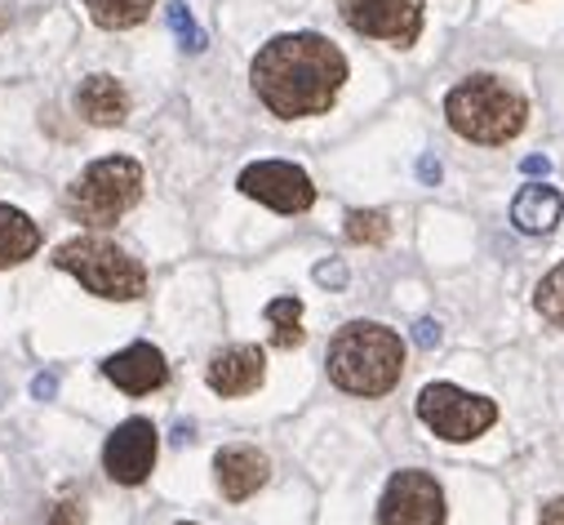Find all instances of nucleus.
I'll list each match as a JSON object with an SVG mask.
<instances>
[{
    "mask_svg": "<svg viewBox=\"0 0 564 525\" xmlns=\"http://www.w3.org/2000/svg\"><path fill=\"white\" fill-rule=\"evenodd\" d=\"M249 81H253L258 103L280 120L321 116L334 107L347 81V58L321 32H290L258 50Z\"/></svg>",
    "mask_w": 564,
    "mask_h": 525,
    "instance_id": "f257e3e1",
    "label": "nucleus"
},
{
    "mask_svg": "<svg viewBox=\"0 0 564 525\" xmlns=\"http://www.w3.org/2000/svg\"><path fill=\"white\" fill-rule=\"evenodd\" d=\"M329 378L351 397H387L404 374V343L378 321H351L329 343Z\"/></svg>",
    "mask_w": 564,
    "mask_h": 525,
    "instance_id": "f03ea898",
    "label": "nucleus"
},
{
    "mask_svg": "<svg viewBox=\"0 0 564 525\" xmlns=\"http://www.w3.org/2000/svg\"><path fill=\"white\" fill-rule=\"evenodd\" d=\"M445 116H449V125L458 129L463 139L485 143V148H498V143H511L520 129H524L529 107L498 76H467L463 85L449 89Z\"/></svg>",
    "mask_w": 564,
    "mask_h": 525,
    "instance_id": "7ed1b4c3",
    "label": "nucleus"
},
{
    "mask_svg": "<svg viewBox=\"0 0 564 525\" xmlns=\"http://www.w3.org/2000/svg\"><path fill=\"white\" fill-rule=\"evenodd\" d=\"M54 268L58 272H72L89 294L111 299V303L143 299V290H148L143 262L129 258L120 245H111L102 236H76L67 245H58L54 249Z\"/></svg>",
    "mask_w": 564,
    "mask_h": 525,
    "instance_id": "20e7f679",
    "label": "nucleus"
},
{
    "mask_svg": "<svg viewBox=\"0 0 564 525\" xmlns=\"http://www.w3.org/2000/svg\"><path fill=\"white\" fill-rule=\"evenodd\" d=\"M138 201H143V165L129 157H102L67 188V214L89 227H111Z\"/></svg>",
    "mask_w": 564,
    "mask_h": 525,
    "instance_id": "39448f33",
    "label": "nucleus"
},
{
    "mask_svg": "<svg viewBox=\"0 0 564 525\" xmlns=\"http://www.w3.org/2000/svg\"><path fill=\"white\" fill-rule=\"evenodd\" d=\"M417 419L427 424L441 441H476L498 424V406L485 397L454 387V383H432L417 397Z\"/></svg>",
    "mask_w": 564,
    "mask_h": 525,
    "instance_id": "423d86ee",
    "label": "nucleus"
},
{
    "mask_svg": "<svg viewBox=\"0 0 564 525\" xmlns=\"http://www.w3.org/2000/svg\"><path fill=\"white\" fill-rule=\"evenodd\" d=\"M378 525H445V490L427 472H395L382 490Z\"/></svg>",
    "mask_w": 564,
    "mask_h": 525,
    "instance_id": "0eeeda50",
    "label": "nucleus"
},
{
    "mask_svg": "<svg viewBox=\"0 0 564 525\" xmlns=\"http://www.w3.org/2000/svg\"><path fill=\"white\" fill-rule=\"evenodd\" d=\"M240 192L275 214H307L316 205V188L307 179V170L290 165V161H258L240 174Z\"/></svg>",
    "mask_w": 564,
    "mask_h": 525,
    "instance_id": "6e6552de",
    "label": "nucleus"
},
{
    "mask_svg": "<svg viewBox=\"0 0 564 525\" xmlns=\"http://www.w3.org/2000/svg\"><path fill=\"white\" fill-rule=\"evenodd\" d=\"M343 19L360 36L413 45L422 32V0H343Z\"/></svg>",
    "mask_w": 564,
    "mask_h": 525,
    "instance_id": "1a4fd4ad",
    "label": "nucleus"
},
{
    "mask_svg": "<svg viewBox=\"0 0 564 525\" xmlns=\"http://www.w3.org/2000/svg\"><path fill=\"white\" fill-rule=\"evenodd\" d=\"M156 450H161V437L148 419H129L120 424L107 446H102V468L116 485H143L156 468Z\"/></svg>",
    "mask_w": 564,
    "mask_h": 525,
    "instance_id": "9d476101",
    "label": "nucleus"
},
{
    "mask_svg": "<svg viewBox=\"0 0 564 525\" xmlns=\"http://www.w3.org/2000/svg\"><path fill=\"white\" fill-rule=\"evenodd\" d=\"M102 374H107L120 392H129V397H143V392L165 387L170 365H165V352H161V347H152V343H129L124 352H116V356L102 361Z\"/></svg>",
    "mask_w": 564,
    "mask_h": 525,
    "instance_id": "9b49d317",
    "label": "nucleus"
},
{
    "mask_svg": "<svg viewBox=\"0 0 564 525\" xmlns=\"http://www.w3.org/2000/svg\"><path fill=\"white\" fill-rule=\"evenodd\" d=\"M267 374V356L262 347H227L205 365V378L218 397H249Z\"/></svg>",
    "mask_w": 564,
    "mask_h": 525,
    "instance_id": "f8f14e48",
    "label": "nucleus"
},
{
    "mask_svg": "<svg viewBox=\"0 0 564 525\" xmlns=\"http://www.w3.org/2000/svg\"><path fill=\"white\" fill-rule=\"evenodd\" d=\"M214 472H218L223 499L240 503V499H249V494H258V490L267 485L271 463H267V454H258L253 446H231V450H223V454L214 459Z\"/></svg>",
    "mask_w": 564,
    "mask_h": 525,
    "instance_id": "ddd939ff",
    "label": "nucleus"
},
{
    "mask_svg": "<svg viewBox=\"0 0 564 525\" xmlns=\"http://www.w3.org/2000/svg\"><path fill=\"white\" fill-rule=\"evenodd\" d=\"M76 111L89 120V125H124L129 116V94L116 76H85L76 85Z\"/></svg>",
    "mask_w": 564,
    "mask_h": 525,
    "instance_id": "4468645a",
    "label": "nucleus"
},
{
    "mask_svg": "<svg viewBox=\"0 0 564 525\" xmlns=\"http://www.w3.org/2000/svg\"><path fill=\"white\" fill-rule=\"evenodd\" d=\"M560 214H564V196H560L555 188H546V183H529V188H520V196L511 201V223H516L520 232H529V236L551 232V227L560 223Z\"/></svg>",
    "mask_w": 564,
    "mask_h": 525,
    "instance_id": "2eb2a0df",
    "label": "nucleus"
},
{
    "mask_svg": "<svg viewBox=\"0 0 564 525\" xmlns=\"http://www.w3.org/2000/svg\"><path fill=\"white\" fill-rule=\"evenodd\" d=\"M36 249H41V227L23 210L0 205V268H19Z\"/></svg>",
    "mask_w": 564,
    "mask_h": 525,
    "instance_id": "dca6fc26",
    "label": "nucleus"
},
{
    "mask_svg": "<svg viewBox=\"0 0 564 525\" xmlns=\"http://www.w3.org/2000/svg\"><path fill=\"white\" fill-rule=\"evenodd\" d=\"M80 6L89 10V19L98 23V28H107V32H124V28H138L148 14H152V6L156 0H80Z\"/></svg>",
    "mask_w": 564,
    "mask_h": 525,
    "instance_id": "f3484780",
    "label": "nucleus"
},
{
    "mask_svg": "<svg viewBox=\"0 0 564 525\" xmlns=\"http://www.w3.org/2000/svg\"><path fill=\"white\" fill-rule=\"evenodd\" d=\"M267 321H271V343L275 347H299L303 343V303L299 299H271Z\"/></svg>",
    "mask_w": 564,
    "mask_h": 525,
    "instance_id": "a211bd4d",
    "label": "nucleus"
},
{
    "mask_svg": "<svg viewBox=\"0 0 564 525\" xmlns=\"http://www.w3.org/2000/svg\"><path fill=\"white\" fill-rule=\"evenodd\" d=\"M343 232H347L351 245H382L391 236V223H387L382 210H351Z\"/></svg>",
    "mask_w": 564,
    "mask_h": 525,
    "instance_id": "6ab92c4d",
    "label": "nucleus"
},
{
    "mask_svg": "<svg viewBox=\"0 0 564 525\" xmlns=\"http://www.w3.org/2000/svg\"><path fill=\"white\" fill-rule=\"evenodd\" d=\"M533 303H538V312H542L551 325H564V262L542 277V286H538Z\"/></svg>",
    "mask_w": 564,
    "mask_h": 525,
    "instance_id": "aec40b11",
    "label": "nucleus"
},
{
    "mask_svg": "<svg viewBox=\"0 0 564 525\" xmlns=\"http://www.w3.org/2000/svg\"><path fill=\"white\" fill-rule=\"evenodd\" d=\"M165 19H170V28H174V36L192 50V54H200L205 50V32L196 28V19H192V10L183 6V0H174V6H165Z\"/></svg>",
    "mask_w": 564,
    "mask_h": 525,
    "instance_id": "412c9836",
    "label": "nucleus"
},
{
    "mask_svg": "<svg viewBox=\"0 0 564 525\" xmlns=\"http://www.w3.org/2000/svg\"><path fill=\"white\" fill-rule=\"evenodd\" d=\"M45 525H85V503H80V499H63V503L50 512Z\"/></svg>",
    "mask_w": 564,
    "mask_h": 525,
    "instance_id": "4be33fe9",
    "label": "nucleus"
},
{
    "mask_svg": "<svg viewBox=\"0 0 564 525\" xmlns=\"http://www.w3.org/2000/svg\"><path fill=\"white\" fill-rule=\"evenodd\" d=\"M316 281H321V286H343V281H347V268H343V262H321Z\"/></svg>",
    "mask_w": 564,
    "mask_h": 525,
    "instance_id": "5701e85b",
    "label": "nucleus"
},
{
    "mask_svg": "<svg viewBox=\"0 0 564 525\" xmlns=\"http://www.w3.org/2000/svg\"><path fill=\"white\" fill-rule=\"evenodd\" d=\"M413 339H417L422 347H436V343H441V325H436V321H417V325H413Z\"/></svg>",
    "mask_w": 564,
    "mask_h": 525,
    "instance_id": "b1692460",
    "label": "nucleus"
},
{
    "mask_svg": "<svg viewBox=\"0 0 564 525\" xmlns=\"http://www.w3.org/2000/svg\"><path fill=\"white\" fill-rule=\"evenodd\" d=\"M32 392H36V397H41V401H50V397H54V392H58V378H54V374H36Z\"/></svg>",
    "mask_w": 564,
    "mask_h": 525,
    "instance_id": "393cba45",
    "label": "nucleus"
},
{
    "mask_svg": "<svg viewBox=\"0 0 564 525\" xmlns=\"http://www.w3.org/2000/svg\"><path fill=\"white\" fill-rule=\"evenodd\" d=\"M538 525H564V499H551L546 507H542V521Z\"/></svg>",
    "mask_w": 564,
    "mask_h": 525,
    "instance_id": "a878e982",
    "label": "nucleus"
},
{
    "mask_svg": "<svg viewBox=\"0 0 564 525\" xmlns=\"http://www.w3.org/2000/svg\"><path fill=\"white\" fill-rule=\"evenodd\" d=\"M546 170H551L546 157H529V161H524V174H546Z\"/></svg>",
    "mask_w": 564,
    "mask_h": 525,
    "instance_id": "bb28decb",
    "label": "nucleus"
},
{
    "mask_svg": "<svg viewBox=\"0 0 564 525\" xmlns=\"http://www.w3.org/2000/svg\"><path fill=\"white\" fill-rule=\"evenodd\" d=\"M417 170H422V179H427V183H436V179H441V165H436V161H422Z\"/></svg>",
    "mask_w": 564,
    "mask_h": 525,
    "instance_id": "cd10ccee",
    "label": "nucleus"
},
{
    "mask_svg": "<svg viewBox=\"0 0 564 525\" xmlns=\"http://www.w3.org/2000/svg\"><path fill=\"white\" fill-rule=\"evenodd\" d=\"M183 525H192V521H183Z\"/></svg>",
    "mask_w": 564,
    "mask_h": 525,
    "instance_id": "c85d7f7f",
    "label": "nucleus"
}]
</instances>
